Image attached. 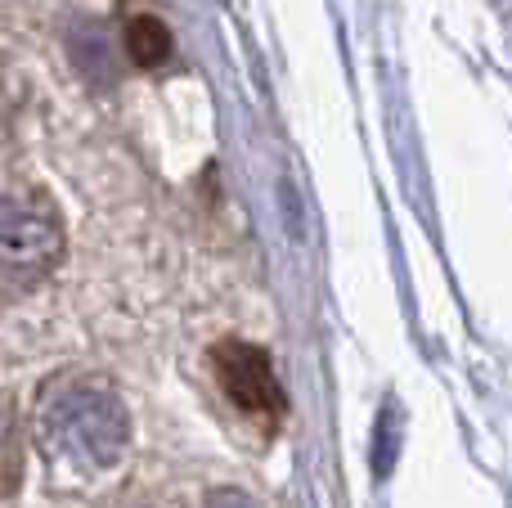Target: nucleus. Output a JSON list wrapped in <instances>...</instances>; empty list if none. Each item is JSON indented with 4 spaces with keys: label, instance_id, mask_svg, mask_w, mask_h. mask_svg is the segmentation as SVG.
I'll list each match as a JSON object with an SVG mask.
<instances>
[{
    "label": "nucleus",
    "instance_id": "1",
    "mask_svg": "<svg viewBox=\"0 0 512 508\" xmlns=\"http://www.w3.org/2000/svg\"><path fill=\"white\" fill-rule=\"evenodd\" d=\"M41 446L77 473H104L126 450V405L99 378H68L41 405Z\"/></svg>",
    "mask_w": 512,
    "mask_h": 508
},
{
    "label": "nucleus",
    "instance_id": "2",
    "mask_svg": "<svg viewBox=\"0 0 512 508\" xmlns=\"http://www.w3.org/2000/svg\"><path fill=\"white\" fill-rule=\"evenodd\" d=\"M63 248L59 221L45 203L18 194H0V275L36 279L54 266Z\"/></svg>",
    "mask_w": 512,
    "mask_h": 508
},
{
    "label": "nucleus",
    "instance_id": "3",
    "mask_svg": "<svg viewBox=\"0 0 512 508\" xmlns=\"http://www.w3.org/2000/svg\"><path fill=\"white\" fill-rule=\"evenodd\" d=\"M216 374H221L225 392L234 396V405L261 410V414L279 410V383H274V369L261 347H248V342L216 347Z\"/></svg>",
    "mask_w": 512,
    "mask_h": 508
},
{
    "label": "nucleus",
    "instance_id": "4",
    "mask_svg": "<svg viewBox=\"0 0 512 508\" xmlns=\"http://www.w3.org/2000/svg\"><path fill=\"white\" fill-rule=\"evenodd\" d=\"M126 54H131L140 68H158L171 54V32L162 27V18H153V14L131 18V23H126Z\"/></svg>",
    "mask_w": 512,
    "mask_h": 508
},
{
    "label": "nucleus",
    "instance_id": "5",
    "mask_svg": "<svg viewBox=\"0 0 512 508\" xmlns=\"http://www.w3.org/2000/svg\"><path fill=\"white\" fill-rule=\"evenodd\" d=\"M207 508H252V500L248 495H239V491H221Z\"/></svg>",
    "mask_w": 512,
    "mask_h": 508
}]
</instances>
